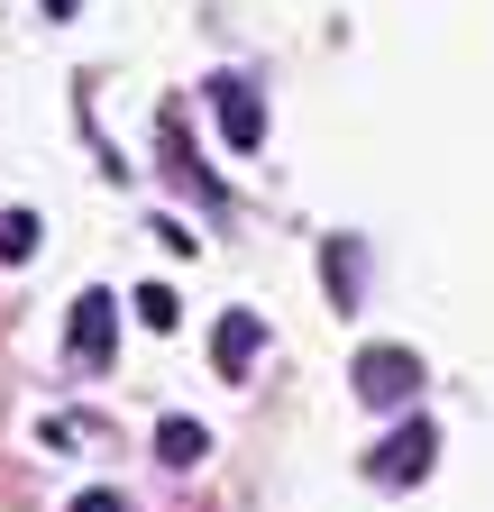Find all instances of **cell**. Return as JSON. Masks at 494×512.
<instances>
[{"instance_id":"cell-8","label":"cell","mask_w":494,"mask_h":512,"mask_svg":"<svg viewBox=\"0 0 494 512\" xmlns=\"http://www.w3.org/2000/svg\"><path fill=\"white\" fill-rule=\"evenodd\" d=\"M138 320H147V330H174V293L165 284H138Z\"/></svg>"},{"instance_id":"cell-10","label":"cell","mask_w":494,"mask_h":512,"mask_svg":"<svg viewBox=\"0 0 494 512\" xmlns=\"http://www.w3.org/2000/svg\"><path fill=\"white\" fill-rule=\"evenodd\" d=\"M74 10H83V0H46V19H74Z\"/></svg>"},{"instance_id":"cell-1","label":"cell","mask_w":494,"mask_h":512,"mask_svg":"<svg viewBox=\"0 0 494 512\" xmlns=\"http://www.w3.org/2000/svg\"><path fill=\"white\" fill-rule=\"evenodd\" d=\"M110 339H119V293H83L74 320H65V357H74V375H101V366H110Z\"/></svg>"},{"instance_id":"cell-6","label":"cell","mask_w":494,"mask_h":512,"mask_svg":"<svg viewBox=\"0 0 494 512\" xmlns=\"http://www.w3.org/2000/svg\"><path fill=\"white\" fill-rule=\"evenodd\" d=\"M202 448H211V430H202V421H183V412H174V421L156 430V458H165V467H193Z\"/></svg>"},{"instance_id":"cell-5","label":"cell","mask_w":494,"mask_h":512,"mask_svg":"<svg viewBox=\"0 0 494 512\" xmlns=\"http://www.w3.org/2000/svg\"><path fill=\"white\" fill-rule=\"evenodd\" d=\"M257 348H266V320H257V311H220V320H211V366H220V375H247V366H257Z\"/></svg>"},{"instance_id":"cell-2","label":"cell","mask_w":494,"mask_h":512,"mask_svg":"<svg viewBox=\"0 0 494 512\" xmlns=\"http://www.w3.org/2000/svg\"><path fill=\"white\" fill-rule=\"evenodd\" d=\"M412 394H421V357H412V348H357V403L394 412V403H412Z\"/></svg>"},{"instance_id":"cell-9","label":"cell","mask_w":494,"mask_h":512,"mask_svg":"<svg viewBox=\"0 0 494 512\" xmlns=\"http://www.w3.org/2000/svg\"><path fill=\"white\" fill-rule=\"evenodd\" d=\"M74 512H129V503H119V494H110V485H92V494H83V503H74Z\"/></svg>"},{"instance_id":"cell-7","label":"cell","mask_w":494,"mask_h":512,"mask_svg":"<svg viewBox=\"0 0 494 512\" xmlns=\"http://www.w3.org/2000/svg\"><path fill=\"white\" fill-rule=\"evenodd\" d=\"M19 256H37V220L28 211H0V266H19Z\"/></svg>"},{"instance_id":"cell-3","label":"cell","mask_w":494,"mask_h":512,"mask_svg":"<svg viewBox=\"0 0 494 512\" xmlns=\"http://www.w3.org/2000/svg\"><path fill=\"white\" fill-rule=\"evenodd\" d=\"M202 92H211V119H220V138H229L238 156L266 147V101H257V83H247V74H211Z\"/></svg>"},{"instance_id":"cell-4","label":"cell","mask_w":494,"mask_h":512,"mask_svg":"<svg viewBox=\"0 0 494 512\" xmlns=\"http://www.w3.org/2000/svg\"><path fill=\"white\" fill-rule=\"evenodd\" d=\"M430 458H440V430H430V421H403L376 458H366V476H376V485H421Z\"/></svg>"}]
</instances>
